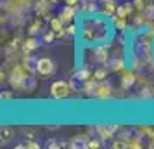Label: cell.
<instances>
[{
    "label": "cell",
    "instance_id": "1",
    "mask_svg": "<svg viewBox=\"0 0 154 149\" xmlns=\"http://www.w3.org/2000/svg\"><path fill=\"white\" fill-rule=\"evenodd\" d=\"M71 92V83H66V82H54L50 85V94L54 99H64L68 97Z\"/></svg>",
    "mask_w": 154,
    "mask_h": 149
},
{
    "label": "cell",
    "instance_id": "2",
    "mask_svg": "<svg viewBox=\"0 0 154 149\" xmlns=\"http://www.w3.org/2000/svg\"><path fill=\"white\" fill-rule=\"evenodd\" d=\"M36 71H38L42 76H50V75L56 73V64H54V61L49 59V57H40L38 63H36Z\"/></svg>",
    "mask_w": 154,
    "mask_h": 149
},
{
    "label": "cell",
    "instance_id": "3",
    "mask_svg": "<svg viewBox=\"0 0 154 149\" xmlns=\"http://www.w3.org/2000/svg\"><path fill=\"white\" fill-rule=\"evenodd\" d=\"M133 83H135V75L132 71H125L121 75V87L123 88H130V87H133Z\"/></svg>",
    "mask_w": 154,
    "mask_h": 149
},
{
    "label": "cell",
    "instance_id": "4",
    "mask_svg": "<svg viewBox=\"0 0 154 149\" xmlns=\"http://www.w3.org/2000/svg\"><path fill=\"white\" fill-rule=\"evenodd\" d=\"M38 47H40V40H38L36 36H31V38H28V40H24V43H23V49L26 50V52L36 50Z\"/></svg>",
    "mask_w": 154,
    "mask_h": 149
},
{
    "label": "cell",
    "instance_id": "5",
    "mask_svg": "<svg viewBox=\"0 0 154 149\" xmlns=\"http://www.w3.org/2000/svg\"><path fill=\"white\" fill-rule=\"evenodd\" d=\"M59 17H61V21L63 23H69L71 19L75 17V11H73V7H71V5H66V7L61 11V16H59Z\"/></svg>",
    "mask_w": 154,
    "mask_h": 149
},
{
    "label": "cell",
    "instance_id": "6",
    "mask_svg": "<svg viewBox=\"0 0 154 149\" xmlns=\"http://www.w3.org/2000/svg\"><path fill=\"white\" fill-rule=\"evenodd\" d=\"M71 147H88V139L83 135H78L75 139H71Z\"/></svg>",
    "mask_w": 154,
    "mask_h": 149
},
{
    "label": "cell",
    "instance_id": "7",
    "mask_svg": "<svg viewBox=\"0 0 154 149\" xmlns=\"http://www.w3.org/2000/svg\"><path fill=\"white\" fill-rule=\"evenodd\" d=\"M116 128L118 127H99L97 132H99V135H100L102 139H107V137H111V135L116 132Z\"/></svg>",
    "mask_w": 154,
    "mask_h": 149
},
{
    "label": "cell",
    "instance_id": "8",
    "mask_svg": "<svg viewBox=\"0 0 154 149\" xmlns=\"http://www.w3.org/2000/svg\"><path fill=\"white\" fill-rule=\"evenodd\" d=\"M130 11H132V4L130 2H125L121 7L116 9V14H118V17H126V16L130 14Z\"/></svg>",
    "mask_w": 154,
    "mask_h": 149
},
{
    "label": "cell",
    "instance_id": "9",
    "mask_svg": "<svg viewBox=\"0 0 154 149\" xmlns=\"http://www.w3.org/2000/svg\"><path fill=\"white\" fill-rule=\"evenodd\" d=\"M90 76H92V73H90V70H88V68H83V70H80L76 73V75H75V78L78 80V82H87V80H90Z\"/></svg>",
    "mask_w": 154,
    "mask_h": 149
},
{
    "label": "cell",
    "instance_id": "10",
    "mask_svg": "<svg viewBox=\"0 0 154 149\" xmlns=\"http://www.w3.org/2000/svg\"><path fill=\"white\" fill-rule=\"evenodd\" d=\"M42 31H43V28H42V21H40V19H36V21L29 26V35L31 36L38 35V33H42Z\"/></svg>",
    "mask_w": 154,
    "mask_h": 149
},
{
    "label": "cell",
    "instance_id": "11",
    "mask_svg": "<svg viewBox=\"0 0 154 149\" xmlns=\"http://www.w3.org/2000/svg\"><path fill=\"white\" fill-rule=\"evenodd\" d=\"M106 76H107V71H106L104 68H97V70L94 71V78L97 80V82L99 80H104Z\"/></svg>",
    "mask_w": 154,
    "mask_h": 149
},
{
    "label": "cell",
    "instance_id": "12",
    "mask_svg": "<svg viewBox=\"0 0 154 149\" xmlns=\"http://www.w3.org/2000/svg\"><path fill=\"white\" fill-rule=\"evenodd\" d=\"M57 33L52 29V31H43V35H42V38H43V42H47V43H50L52 40H54V36H56Z\"/></svg>",
    "mask_w": 154,
    "mask_h": 149
},
{
    "label": "cell",
    "instance_id": "13",
    "mask_svg": "<svg viewBox=\"0 0 154 149\" xmlns=\"http://www.w3.org/2000/svg\"><path fill=\"white\" fill-rule=\"evenodd\" d=\"M11 135H12L11 128H4V130H2V141H4V142H7L9 139H11Z\"/></svg>",
    "mask_w": 154,
    "mask_h": 149
},
{
    "label": "cell",
    "instance_id": "14",
    "mask_svg": "<svg viewBox=\"0 0 154 149\" xmlns=\"http://www.w3.org/2000/svg\"><path fill=\"white\" fill-rule=\"evenodd\" d=\"M146 2L147 0H135V7L137 9H144L146 7Z\"/></svg>",
    "mask_w": 154,
    "mask_h": 149
},
{
    "label": "cell",
    "instance_id": "15",
    "mask_svg": "<svg viewBox=\"0 0 154 149\" xmlns=\"http://www.w3.org/2000/svg\"><path fill=\"white\" fill-rule=\"evenodd\" d=\"M88 147H100V142L92 139V141H88Z\"/></svg>",
    "mask_w": 154,
    "mask_h": 149
},
{
    "label": "cell",
    "instance_id": "16",
    "mask_svg": "<svg viewBox=\"0 0 154 149\" xmlns=\"http://www.w3.org/2000/svg\"><path fill=\"white\" fill-rule=\"evenodd\" d=\"M64 2H66V5H71V7H76L80 4V0H64Z\"/></svg>",
    "mask_w": 154,
    "mask_h": 149
},
{
    "label": "cell",
    "instance_id": "17",
    "mask_svg": "<svg viewBox=\"0 0 154 149\" xmlns=\"http://www.w3.org/2000/svg\"><path fill=\"white\" fill-rule=\"evenodd\" d=\"M75 31H76V26H73V24L66 28V33H68V35H75Z\"/></svg>",
    "mask_w": 154,
    "mask_h": 149
},
{
    "label": "cell",
    "instance_id": "18",
    "mask_svg": "<svg viewBox=\"0 0 154 149\" xmlns=\"http://www.w3.org/2000/svg\"><path fill=\"white\" fill-rule=\"evenodd\" d=\"M50 2H57V0H50Z\"/></svg>",
    "mask_w": 154,
    "mask_h": 149
}]
</instances>
